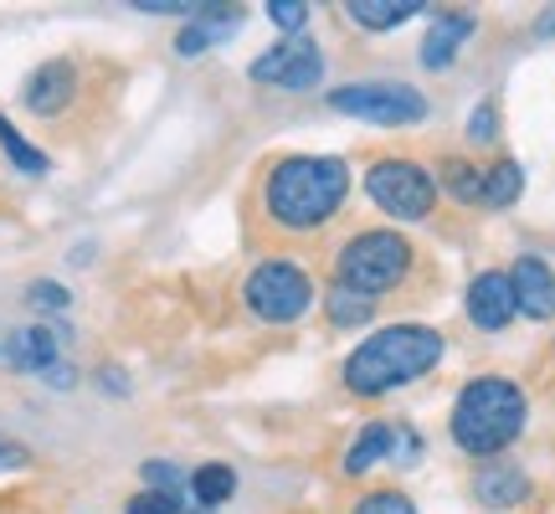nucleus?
<instances>
[{"label":"nucleus","instance_id":"nucleus-1","mask_svg":"<svg viewBox=\"0 0 555 514\" xmlns=\"http://www.w3.org/2000/svg\"><path fill=\"white\" fill-rule=\"evenodd\" d=\"M350 191V170L335 155H288L268 170L262 201H268V217L283 232H319L324 221L345 206Z\"/></svg>","mask_w":555,"mask_h":514},{"label":"nucleus","instance_id":"nucleus-2","mask_svg":"<svg viewBox=\"0 0 555 514\" xmlns=\"http://www.w3.org/2000/svg\"><path fill=\"white\" fill-rule=\"evenodd\" d=\"M442 350H448V339L427 324H391V330H376L365 345H356L339 376L350 396H386L437 371Z\"/></svg>","mask_w":555,"mask_h":514},{"label":"nucleus","instance_id":"nucleus-3","mask_svg":"<svg viewBox=\"0 0 555 514\" xmlns=\"http://www.w3.org/2000/svg\"><path fill=\"white\" fill-rule=\"evenodd\" d=\"M525 416H530V401L519 391V381L509 376H474L453 401V442L468 458H494L504 448H515L519 433H525Z\"/></svg>","mask_w":555,"mask_h":514},{"label":"nucleus","instance_id":"nucleus-4","mask_svg":"<svg viewBox=\"0 0 555 514\" xmlns=\"http://www.w3.org/2000/svg\"><path fill=\"white\" fill-rule=\"evenodd\" d=\"M412 242L401 237V232H356V237L339 247L335 257V278L345 283V288H356V294L376 298L386 294V288H401L406 283V273H412Z\"/></svg>","mask_w":555,"mask_h":514},{"label":"nucleus","instance_id":"nucleus-5","mask_svg":"<svg viewBox=\"0 0 555 514\" xmlns=\"http://www.w3.org/2000/svg\"><path fill=\"white\" fill-rule=\"evenodd\" d=\"M242 304L262 319V324H294L314 309V278L288 257H268L258 262L247 283H242Z\"/></svg>","mask_w":555,"mask_h":514},{"label":"nucleus","instance_id":"nucleus-6","mask_svg":"<svg viewBox=\"0 0 555 514\" xmlns=\"http://www.w3.org/2000/svg\"><path fill=\"white\" fill-rule=\"evenodd\" d=\"M330 108L350 114V119L380 124V129H412V124L427 119V99L412 82H345L330 93Z\"/></svg>","mask_w":555,"mask_h":514},{"label":"nucleus","instance_id":"nucleus-7","mask_svg":"<svg viewBox=\"0 0 555 514\" xmlns=\"http://www.w3.org/2000/svg\"><path fill=\"white\" fill-rule=\"evenodd\" d=\"M365 196L376 201L386 217L422 221L437 206V176L422 170L416 159H376L365 170Z\"/></svg>","mask_w":555,"mask_h":514},{"label":"nucleus","instance_id":"nucleus-8","mask_svg":"<svg viewBox=\"0 0 555 514\" xmlns=\"http://www.w3.org/2000/svg\"><path fill=\"white\" fill-rule=\"evenodd\" d=\"M253 82H273V88H288V93H309V88H319V78H324V52H319V41L309 37H288L278 41V47H268L253 67Z\"/></svg>","mask_w":555,"mask_h":514},{"label":"nucleus","instance_id":"nucleus-9","mask_svg":"<svg viewBox=\"0 0 555 514\" xmlns=\"http://www.w3.org/2000/svg\"><path fill=\"white\" fill-rule=\"evenodd\" d=\"M422 458V437L412 433V427H401V422H365L360 427V437L345 448V474L356 478V474H371L376 463H416Z\"/></svg>","mask_w":555,"mask_h":514},{"label":"nucleus","instance_id":"nucleus-10","mask_svg":"<svg viewBox=\"0 0 555 514\" xmlns=\"http://www.w3.org/2000/svg\"><path fill=\"white\" fill-rule=\"evenodd\" d=\"M73 99H78V67L67 57L41 62V67H31V78L21 82V103H26V114H37V119H57Z\"/></svg>","mask_w":555,"mask_h":514},{"label":"nucleus","instance_id":"nucleus-11","mask_svg":"<svg viewBox=\"0 0 555 514\" xmlns=\"http://www.w3.org/2000/svg\"><path fill=\"white\" fill-rule=\"evenodd\" d=\"M515 288H509V273H478L468 283V324L483 330V335H499V330H509V319H515Z\"/></svg>","mask_w":555,"mask_h":514},{"label":"nucleus","instance_id":"nucleus-12","mask_svg":"<svg viewBox=\"0 0 555 514\" xmlns=\"http://www.w3.org/2000/svg\"><path fill=\"white\" fill-rule=\"evenodd\" d=\"M509 288H515V309L525 319H551L555 314V273L551 262L535 253H525L509 268Z\"/></svg>","mask_w":555,"mask_h":514},{"label":"nucleus","instance_id":"nucleus-13","mask_svg":"<svg viewBox=\"0 0 555 514\" xmlns=\"http://www.w3.org/2000/svg\"><path fill=\"white\" fill-rule=\"evenodd\" d=\"M242 26V11L237 5H196V16H191V26H180L176 37V57H201L206 47H217V41L237 37Z\"/></svg>","mask_w":555,"mask_h":514},{"label":"nucleus","instance_id":"nucleus-14","mask_svg":"<svg viewBox=\"0 0 555 514\" xmlns=\"http://www.w3.org/2000/svg\"><path fill=\"white\" fill-rule=\"evenodd\" d=\"M478 31V16H468V11H442V16L427 26V37H422V67H433V73H442V67H453L457 47Z\"/></svg>","mask_w":555,"mask_h":514},{"label":"nucleus","instance_id":"nucleus-15","mask_svg":"<svg viewBox=\"0 0 555 514\" xmlns=\"http://www.w3.org/2000/svg\"><path fill=\"white\" fill-rule=\"evenodd\" d=\"M5 356H11V365H16V371L41 376V371H52V365L62 360V335H57V330H47V324L16 330V335H11V345H5Z\"/></svg>","mask_w":555,"mask_h":514},{"label":"nucleus","instance_id":"nucleus-16","mask_svg":"<svg viewBox=\"0 0 555 514\" xmlns=\"http://www.w3.org/2000/svg\"><path fill=\"white\" fill-rule=\"evenodd\" d=\"M474 494H478V504H489V510H515L519 499L530 494V478L519 474V468H509V463H489V468H478Z\"/></svg>","mask_w":555,"mask_h":514},{"label":"nucleus","instance_id":"nucleus-17","mask_svg":"<svg viewBox=\"0 0 555 514\" xmlns=\"http://www.w3.org/2000/svg\"><path fill=\"white\" fill-rule=\"evenodd\" d=\"M422 11H427L422 0H350L345 5V16L356 26H365V31H397L401 21L422 16Z\"/></svg>","mask_w":555,"mask_h":514},{"label":"nucleus","instance_id":"nucleus-18","mask_svg":"<svg viewBox=\"0 0 555 514\" xmlns=\"http://www.w3.org/2000/svg\"><path fill=\"white\" fill-rule=\"evenodd\" d=\"M185 489L196 499V514H211L217 504H227V499L237 494V468H227V463H201Z\"/></svg>","mask_w":555,"mask_h":514},{"label":"nucleus","instance_id":"nucleus-19","mask_svg":"<svg viewBox=\"0 0 555 514\" xmlns=\"http://www.w3.org/2000/svg\"><path fill=\"white\" fill-rule=\"evenodd\" d=\"M324 314H330V324H335V330H356V324H371V314H376V298H365V294H356V288L335 283V288L324 294Z\"/></svg>","mask_w":555,"mask_h":514},{"label":"nucleus","instance_id":"nucleus-20","mask_svg":"<svg viewBox=\"0 0 555 514\" xmlns=\"http://www.w3.org/2000/svg\"><path fill=\"white\" fill-rule=\"evenodd\" d=\"M0 150H5V159L16 165L21 176H47V170H52V159L41 155L37 144H31V139L21 134L16 124L5 119V114H0Z\"/></svg>","mask_w":555,"mask_h":514},{"label":"nucleus","instance_id":"nucleus-21","mask_svg":"<svg viewBox=\"0 0 555 514\" xmlns=\"http://www.w3.org/2000/svg\"><path fill=\"white\" fill-rule=\"evenodd\" d=\"M519 191H525V170H519V159H499L494 170H483V206H515Z\"/></svg>","mask_w":555,"mask_h":514},{"label":"nucleus","instance_id":"nucleus-22","mask_svg":"<svg viewBox=\"0 0 555 514\" xmlns=\"http://www.w3.org/2000/svg\"><path fill=\"white\" fill-rule=\"evenodd\" d=\"M437 180H442V191L453 201H463V206L483 201V170L468 165V159H442V165H437Z\"/></svg>","mask_w":555,"mask_h":514},{"label":"nucleus","instance_id":"nucleus-23","mask_svg":"<svg viewBox=\"0 0 555 514\" xmlns=\"http://www.w3.org/2000/svg\"><path fill=\"white\" fill-rule=\"evenodd\" d=\"M139 474H144V489H155V494H170V499H180V489L191 484V478L180 474L176 463H165V458H150V463H144Z\"/></svg>","mask_w":555,"mask_h":514},{"label":"nucleus","instance_id":"nucleus-24","mask_svg":"<svg viewBox=\"0 0 555 514\" xmlns=\"http://www.w3.org/2000/svg\"><path fill=\"white\" fill-rule=\"evenodd\" d=\"M26 304L41 309V314H62V309L73 304V294H67L62 283H52V278H31V283H26Z\"/></svg>","mask_w":555,"mask_h":514},{"label":"nucleus","instance_id":"nucleus-25","mask_svg":"<svg viewBox=\"0 0 555 514\" xmlns=\"http://www.w3.org/2000/svg\"><path fill=\"white\" fill-rule=\"evenodd\" d=\"M268 21L283 26L288 37H298V31H304V21H309V5H304V0H268Z\"/></svg>","mask_w":555,"mask_h":514},{"label":"nucleus","instance_id":"nucleus-26","mask_svg":"<svg viewBox=\"0 0 555 514\" xmlns=\"http://www.w3.org/2000/svg\"><path fill=\"white\" fill-rule=\"evenodd\" d=\"M356 514H416V510H412V499L397 494V489H376V494L360 499Z\"/></svg>","mask_w":555,"mask_h":514},{"label":"nucleus","instance_id":"nucleus-27","mask_svg":"<svg viewBox=\"0 0 555 514\" xmlns=\"http://www.w3.org/2000/svg\"><path fill=\"white\" fill-rule=\"evenodd\" d=\"M124 514H180V499L155 494V489H144V494H134L129 504H124Z\"/></svg>","mask_w":555,"mask_h":514},{"label":"nucleus","instance_id":"nucleus-28","mask_svg":"<svg viewBox=\"0 0 555 514\" xmlns=\"http://www.w3.org/2000/svg\"><path fill=\"white\" fill-rule=\"evenodd\" d=\"M499 134V114H494V103H478L474 108V119H468V139H478V144H494Z\"/></svg>","mask_w":555,"mask_h":514},{"label":"nucleus","instance_id":"nucleus-29","mask_svg":"<svg viewBox=\"0 0 555 514\" xmlns=\"http://www.w3.org/2000/svg\"><path fill=\"white\" fill-rule=\"evenodd\" d=\"M21 468H31V448L16 437H0V474H21Z\"/></svg>","mask_w":555,"mask_h":514},{"label":"nucleus","instance_id":"nucleus-30","mask_svg":"<svg viewBox=\"0 0 555 514\" xmlns=\"http://www.w3.org/2000/svg\"><path fill=\"white\" fill-rule=\"evenodd\" d=\"M99 386L108 396H129V376H124L119 365H103V371H99Z\"/></svg>","mask_w":555,"mask_h":514},{"label":"nucleus","instance_id":"nucleus-31","mask_svg":"<svg viewBox=\"0 0 555 514\" xmlns=\"http://www.w3.org/2000/svg\"><path fill=\"white\" fill-rule=\"evenodd\" d=\"M41 381H47V386H57V391H67V386H73V381H78V371H73V365H67V360H57V365H52V371H41Z\"/></svg>","mask_w":555,"mask_h":514},{"label":"nucleus","instance_id":"nucleus-32","mask_svg":"<svg viewBox=\"0 0 555 514\" xmlns=\"http://www.w3.org/2000/svg\"><path fill=\"white\" fill-rule=\"evenodd\" d=\"M540 31H545V37L555 31V11H545V21H540Z\"/></svg>","mask_w":555,"mask_h":514}]
</instances>
